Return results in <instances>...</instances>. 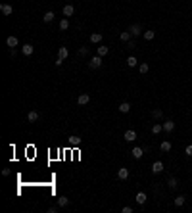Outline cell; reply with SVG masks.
I'll use <instances>...</instances> for the list:
<instances>
[{
	"label": "cell",
	"instance_id": "obj_1",
	"mask_svg": "<svg viewBox=\"0 0 192 213\" xmlns=\"http://www.w3.org/2000/svg\"><path fill=\"white\" fill-rule=\"evenodd\" d=\"M100 65H102V56L96 54V56H92V58L88 60V67H91V69H98Z\"/></svg>",
	"mask_w": 192,
	"mask_h": 213
},
{
	"label": "cell",
	"instance_id": "obj_2",
	"mask_svg": "<svg viewBox=\"0 0 192 213\" xmlns=\"http://www.w3.org/2000/svg\"><path fill=\"white\" fill-rule=\"evenodd\" d=\"M123 138H125V140H127V142H134V140H137V131H133V129L125 131Z\"/></svg>",
	"mask_w": 192,
	"mask_h": 213
},
{
	"label": "cell",
	"instance_id": "obj_3",
	"mask_svg": "<svg viewBox=\"0 0 192 213\" xmlns=\"http://www.w3.org/2000/svg\"><path fill=\"white\" fill-rule=\"evenodd\" d=\"M163 169H165V165H163V161H154V165H152V173L160 175Z\"/></svg>",
	"mask_w": 192,
	"mask_h": 213
},
{
	"label": "cell",
	"instance_id": "obj_4",
	"mask_svg": "<svg viewBox=\"0 0 192 213\" xmlns=\"http://www.w3.org/2000/svg\"><path fill=\"white\" fill-rule=\"evenodd\" d=\"M131 154H133V158H134V159H140L142 155H144V148H140V146H134Z\"/></svg>",
	"mask_w": 192,
	"mask_h": 213
},
{
	"label": "cell",
	"instance_id": "obj_5",
	"mask_svg": "<svg viewBox=\"0 0 192 213\" xmlns=\"http://www.w3.org/2000/svg\"><path fill=\"white\" fill-rule=\"evenodd\" d=\"M129 31H131V35H133V36H140L142 35V27L138 25V23H137V25H131Z\"/></svg>",
	"mask_w": 192,
	"mask_h": 213
},
{
	"label": "cell",
	"instance_id": "obj_6",
	"mask_svg": "<svg viewBox=\"0 0 192 213\" xmlns=\"http://www.w3.org/2000/svg\"><path fill=\"white\" fill-rule=\"evenodd\" d=\"M73 14H75V6H73V4H67V6H64V15H65V18H71Z\"/></svg>",
	"mask_w": 192,
	"mask_h": 213
},
{
	"label": "cell",
	"instance_id": "obj_7",
	"mask_svg": "<svg viewBox=\"0 0 192 213\" xmlns=\"http://www.w3.org/2000/svg\"><path fill=\"white\" fill-rule=\"evenodd\" d=\"M117 179H119V181H127V179H129V169L121 167V169L117 171Z\"/></svg>",
	"mask_w": 192,
	"mask_h": 213
},
{
	"label": "cell",
	"instance_id": "obj_8",
	"mask_svg": "<svg viewBox=\"0 0 192 213\" xmlns=\"http://www.w3.org/2000/svg\"><path fill=\"white\" fill-rule=\"evenodd\" d=\"M6 44H8V46H10V48H15V46H18V44H19V40H18V36H14V35H10V36H8V39H6Z\"/></svg>",
	"mask_w": 192,
	"mask_h": 213
},
{
	"label": "cell",
	"instance_id": "obj_9",
	"mask_svg": "<svg viewBox=\"0 0 192 213\" xmlns=\"http://www.w3.org/2000/svg\"><path fill=\"white\" fill-rule=\"evenodd\" d=\"M163 131H165V133H173V131H175V121L167 119L165 123H163Z\"/></svg>",
	"mask_w": 192,
	"mask_h": 213
},
{
	"label": "cell",
	"instance_id": "obj_10",
	"mask_svg": "<svg viewBox=\"0 0 192 213\" xmlns=\"http://www.w3.org/2000/svg\"><path fill=\"white\" fill-rule=\"evenodd\" d=\"M21 52H23V56H31L33 52H35V46H33V44H23Z\"/></svg>",
	"mask_w": 192,
	"mask_h": 213
},
{
	"label": "cell",
	"instance_id": "obj_11",
	"mask_svg": "<svg viewBox=\"0 0 192 213\" xmlns=\"http://www.w3.org/2000/svg\"><path fill=\"white\" fill-rule=\"evenodd\" d=\"M0 10H2L4 15H12V12H14V6H12V4H2V6H0Z\"/></svg>",
	"mask_w": 192,
	"mask_h": 213
},
{
	"label": "cell",
	"instance_id": "obj_12",
	"mask_svg": "<svg viewBox=\"0 0 192 213\" xmlns=\"http://www.w3.org/2000/svg\"><path fill=\"white\" fill-rule=\"evenodd\" d=\"M131 36H133V35H131V31H129V29H127V31H123V33H119V40H121V42H129Z\"/></svg>",
	"mask_w": 192,
	"mask_h": 213
},
{
	"label": "cell",
	"instance_id": "obj_13",
	"mask_svg": "<svg viewBox=\"0 0 192 213\" xmlns=\"http://www.w3.org/2000/svg\"><path fill=\"white\" fill-rule=\"evenodd\" d=\"M77 102H79V106H87L88 102H91V96H88V94H81V96L77 98Z\"/></svg>",
	"mask_w": 192,
	"mask_h": 213
},
{
	"label": "cell",
	"instance_id": "obj_14",
	"mask_svg": "<svg viewBox=\"0 0 192 213\" xmlns=\"http://www.w3.org/2000/svg\"><path fill=\"white\" fill-rule=\"evenodd\" d=\"M171 148H173V144H171L169 140H163L161 144H160V150H161V152H171Z\"/></svg>",
	"mask_w": 192,
	"mask_h": 213
},
{
	"label": "cell",
	"instance_id": "obj_15",
	"mask_svg": "<svg viewBox=\"0 0 192 213\" xmlns=\"http://www.w3.org/2000/svg\"><path fill=\"white\" fill-rule=\"evenodd\" d=\"M54 18H56L54 12H46V14L42 15V21H44V23H50V21H54Z\"/></svg>",
	"mask_w": 192,
	"mask_h": 213
},
{
	"label": "cell",
	"instance_id": "obj_16",
	"mask_svg": "<svg viewBox=\"0 0 192 213\" xmlns=\"http://www.w3.org/2000/svg\"><path fill=\"white\" fill-rule=\"evenodd\" d=\"M67 56H69V50H67V48H65V46H60V48H58V58L65 60V58H67Z\"/></svg>",
	"mask_w": 192,
	"mask_h": 213
},
{
	"label": "cell",
	"instance_id": "obj_17",
	"mask_svg": "<svg viewBox=\"0 0 192 213\" xmlns=\"http://www.w3.org/2000/svg\"><path fill=\"white\" fill-rule=\"evenodd\" d=\"M91 42H92V44L102 42V33H92V35H91Z\"/></svg>",
	"mask_w": 192,
	"mask_h": 213
},
{
	"label": "cell",
	"instance_id": "obj_18",
	"mask_svg": "<svg viewBox=\"0 0 192 213\" xmlns=\"http://www.w3.org/2000/svg\"><path fill=\"white\" fill-rule=\"evenodd\" d=\"M119 112L121 113H129L131 112V104H129V102H121V104H119Z\"/></svg>",
	"mask_w": 192,
	"mask_h": 213
},
{
	"label": "cell",
	"instance_id": "obj_19",
	"mask_svg": "<svg viewBox=\"0 0 192 213\" xmlns=\"http://www.w3.org/2000/svg\"><path fill=\"white\" fill-rule=\"evenodd\" d=\"M137 204H138V206H144V204H146V194H144V192H138V194H137Z\"/></svg>",
	"mask_w": 192,
	"mask_h": 213
},
{
	"label": "cell",
	"instance_id": "obj_20",
	"mask_svg": "<svg viewBox=\"0 0 192 213\" xmlns=\"http://www.w3.org/2000/svg\"><path fill=\"white\" fill-rule=\"evenodd\" d=\"M81 142H83V140H81L79 136H69V144L75 146V148H77V146H81Z\"/></svg>",
	"mask_w": 192,
	"mask_h": 213
},
{
	"label": "cell",
	"instance_id": "obj_21",
	"mask_svg": "<svg viewBox=\"0 0 192 213\" xmlns=\"http://www.w3.org/2000/svg\"><path fill=\"white\" fill-rule=\"evenodd\" d=\"M58 206L60 207H67L69 206V200L65 198V196H60V198H58Z\"/></svg>",
	"mask_w": 192,
	"mask_h": 213
},
{
	"label": "cell",
	"instance_id": "obj_22",
	"mask_svg": "<svg viewBox=\"0 0 192 213\" xmlns=\"http://www.w3.org/2000/svg\"><path fill=\"white\" fill-rule=\"evenodd\" d=\"M37 119H39V113H37V112H29V113H27V121H29V123H35Z\"/></svg>",
	"mask_w": 192,
	"mask_h": 213
},
{
	"label": "cell",
	"instance_id": "obj_23",
	"mask_svg": "<svg viewBox=\"0 0 192 213\" xmlns=\"http://www.w3.org/2000/svg\"><path fill=\"white\" fill-rule=\"evenodd\" d=\"M108 52H110V48H108V46H98L96 54H98V56H102V58H104V56L108 54Z\"/></svg>",
	"mask_w": 192,
	"mask_h": 213
},
{
	"label": "cell",
	"instance_id": "obj_24",
	"mask_svg": "<svg viewBox=\"0 0 192 213\" xmlns=\"http://www.w3.org/2000/svg\"><path fill=\"white\" fill-rule=\"evenodd\" d=\"M142 36H144V40H152L154 36H156V31H144Z\"/></svg>",
	"mask_w": 192,
	"mask_h": 213
},
{
	"label": "cell",
	"instance_id": "obj_25",
	"mask_svg": "<svg viewBox=\"0 0 192 213\" xmlns=\"http://www.w3.org/2000/svg\"><path fill=\"white\" fill-rule=\"evenodd\" d=\"M152 117H154V119H161V117H163V112H161L160 108L152 109Z\"/></svg>",
	"mask_w": 192,
	"mask_h": 213
},
{
	"label": "cell",
	"instance_id": "obj_26",
	"mask_svg": "<svg viewBox=\"0 0 192 213\" xmlns=\"http://www.w3.org/2000/svg\"><path fill=\"white\" fill-rule=\"evenodd\" d=\"M185 202H186V198H185V196H177V198H175V206H177V207L185 206Z\"/></svg>",
	"mask_w": 192,
	"mask_h": 213
},
{
	"label": "cell",
	"instance_id": "obj_27",
	"mask_svg": "<svg viewBox=\"0 0 192 213\" xmlns=\"http://www.w3.org/2000/svg\"><path fill=\"white\" fill-rule=\"evenodd\" d=\"M163 131V125H160V123H156V125H152V134H160Z\"/></svg>",
	"mask_w": 192,
	"mask_h": 213
},
{
	"label": "cell",
	"instance_id": "obj_28",
	"mask_svg": "<svg viewBox=\"0 0 192 213\" xmlns=\"http://www.w3.org/2000/svg\"><path fill=\"white\" fill-rule=\"evenodd\" d=\"M167 186H169V188H171V190H175V188H177V186H179V184H177V179H175V177H171V179H169V181H167Z\"/></svg>",
	"mask_w": 192,
	"mask_h": 213
},
{
	"label": "cell",
	"instance_id": "obj_29",
	"mask_svg": "<svg viewBox=\"0 0 192 213\" xmlns=\"http://www.w3.org/2000/svg\"><path fill=\"white\" fill-rule=\"evenodd\" d=\"M67 29H69V21H67V18H65V19L60 21V31H67Z\"/></svg>",
	"mask_w": 192,
	"mask_h": 213
},
{
	"label": "cell",
	"instance_id": "obj_30",
	"mask_svg": "<svg viewBox=\"0 0 192 213\" xmlns=\"http://www.w3.org/2000/svg\"><path fill=\"white\" fill-rule=\"evenodd\" d=\"M137 63H138V60L134 58V56H129V58H127V65H129V67H134Z\"/></svg>",
	"mask_w": 192,
	"mask_h": 213
},
{
	"label": "cell",
	"instance_id": "obj_31",
	"mask_svg": "<svg viewBox=\"0 0 192 213\" xmlns=\"http://www.w3.org/2000/svg\"><path fill=\"white\" fill-rule=\"evenodd\" d=\"M138 71L144 75V73H148V71H150V65H148V63H140V65H138Z\"/></svg>",
	"mask_w": 192,
	"mask_h": 213
},
{
	"label": "cell",
	"instance_id": "obj_32",
	"mask_svg": "<svg viewBox=\"0 0 192 213\" xmlns=\"http://www.w3.org/2000/svg\"><path fill=\"white\" fill-rule=\"evenodd\" d=\"M185 154L188 155V158H192V144H188V146L185 148Z\"/></svg>",
	"mask_w": 192,
	"mask_h": 213
},
{
	"label": "cell",
	"instance_id": "obj_33",
	"mask_svg": "<svg viewBox=\"0 0 192 213\" xmlns=\"http://www.w3.org/2000/svg\"><path fill=\"white\" fill-rule=\"evenodd\" d=\"M87 54H88L87 46H81V48H79V56H87Z\"/></svg>",
	"mask_w": 192,
	"mask_h": 213
},
{
	"label": "cell",
	"instance_id": "obj_34",
	"mask_svg": "<svg viewBox=\"0 0 192 213\" xmlns=\"http://www.w3.org/2000/svg\"><path fill=\"white\" fill-rule=\"evenodd\" d=\"M121 211H123V213H133V207H129V206H125V207H123V209H121Z\"/></svg>",
	"mask_w": 192,
	"mask_h": 213
},
{
	"label": "cell",
	"instance_id": "obj_35",
	"mask_svg": "<svg viewBox=\"0 0 192 213\" xmlns=\"http://www.w3.org/2000/svg\"><path fill=\"white\" fill-rule=\"evenodd\" d=\"M62 63H64V60H62V58H58V60H56V67H60Z\"/></svg>",
	"mask_w": 192,
	"mask_h": 213
},
{
	"label": "cell",
	"instance_id": "obj_36",
	"mask_svg": "<svg viewBox=\"0 0 192 213\" xmlns=\"http://www.w3.org/2000/svg\"><path fill=\"white\" fill-rule=\"evenodd\" d=\"M127 48H134V40H129V42H127Z\"/></svg>",
	"mask_w": 192,
	"mask_h": 213
}]
</instances>
